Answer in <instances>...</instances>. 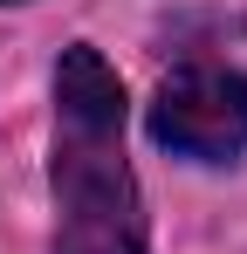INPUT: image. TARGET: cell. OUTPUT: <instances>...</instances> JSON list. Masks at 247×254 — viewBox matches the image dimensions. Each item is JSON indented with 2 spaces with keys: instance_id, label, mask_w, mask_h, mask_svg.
I'll use <instances>...</instances> for the list:
<instances>
[{
  "instance_id": "cell-1",
  "label": "cell",
  "mask_w": 247,
  "mask_h": 254,
  "mask_svg": "<svg viewBox=\"0 0 247 254\" xmlns=\"http://www.w3.org/2000/svg\"><path fill=\"white\" fill-rule=\"evenodd\" d=\"M55 254H144V199L124 158V83L76 42L55 69Z\"/></svg>"
},
{
  "instance_id": "cell-2",
  "label": "cell",
  "mask_w": 247,
  "mask_h": 254,
  "mask_svg": "<svg viewBox=\"0 0 247 254\" xmlns=\"http://www.w3.org/2000/svg\"><path fill=\"white\" fill-rule=\"evenodd\" d=\"M151 137L179 158L227 165L247 151V76L234 69H179L151 103Z\"/></svg>"
}]
</instances>
